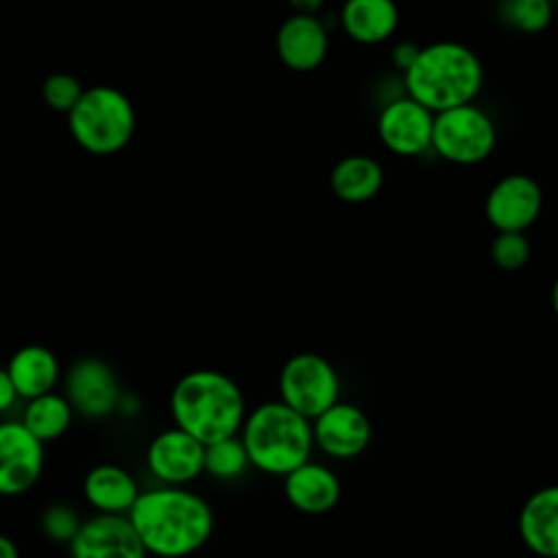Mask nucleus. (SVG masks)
I'll return each instance as SVG.
<instances>
[{
	"instance_id": "f257e3e1",
	"label": "nucleus",
	"mask_w": 558,
	"mask_h": 558,
	"mask_svg": "<svg viewBox=\"0 0 558 558\" xmlns=\"http://www.w3.org/2000/svg\"><path fill=\"white\" fill-rule=\"evenodd\" d=\"M126 517L146 554L157 558H187L203 549L214 532L209 501L185 486L140 490Z\"/></svg>"
},
{
	"instance_id": "f03ea898",
	"label": "nucleus",
	"mask_w": 558,
	"mask_h": 558,
	"mask_svg": "<svg viewBox=\"0 0 558 558\" xmlns=\"http://www.w3.org/2000/svg\"><path fill=\"white\" fill-rule=\"evenodd\" d=\"M170 414L177 427L209 445L240 432L246 416V399L227 373L196 368L174 381Z\"/></svg>"
},
{
	"instance_id": "7ed1b4c3",
	"label": "nucleus",
	"mask_w": 558,
	"mask_h": 558,
	"mask_svg": "<svg viewBox=\"0 0 558 558\" xmlns=\"http://www.w3.org/2000/svg\"><path fill=\"white\" fill-rule=\"evenodd\" d=\"M484 81L477 54L458 41H436L418 48L412 65L403 72L410 98L432 113L473 102Z\"/></svg>"
},
{
	"instance_id": "20e7f679",
	"label": "nucleus",
	"mask_w": 558,
	"mask_h": 558,
	"mask_svg": "<svg viewBox=\"0 0 558 558\" xmlns=\"http://www.w3.org/2000/svg\"><path fill=\"white\" fill-rule=\"evenodd\" d=\"M248 464L268 475H286L310 460L312 421L288 408L286 403L266 401L246 410L238 432Z\"/></svg>"
},
{
	"instance_id": "39448f33",
	"label": "nucleus",
	"mask_w": 558,
	"mask_h": 558,
	"mask_svg": "<svg viewBox=\"0 0 558 558\" xmlns=\"http://www.w3.org/2000/svg\"><path fill=\"white\" fill-rule=\"evenodd\" d=\"M68 126L74 142L87 153L113 155L133 137L135 109L131 100L111 85L87 87L68 111Z\"/></svg>"
},
{
	"instance_id": "423d86ee",
	"label": "nucleus",
	"mask_w": 558,
	"mask_h": 558,
	"mask_svg": "<svg viewBox=\"0 0 558 558\" xmlns=\"http://www.w3.org/2000/svg\"><path fill=\"white\" fill-rule=\"evenodd\" d=\"M497 131L486 111L466 102L434 113L429 148L445 161L473 166L490 157Z\"/></svg>"
},
{
	"instance_id": "0eeeda50",
	"label": "nucleus",
	"mask_w": 558,
	"mask_h": 558,
	"mask_svg": "<svg viewBox=\"0 0 558 558\" xmlns=\"http://www.w3.org/2000/svg\"><path fill=\"white\" fill-rule=\"evenodd\" d=\"M340 399L336 366L312 351L290 355L279 371V401L305 418L318 416Z\"/></svg>"
},
{
	"instance_id": "6e6552de",
	"label": "nucleus",
	"mask_w": 558,
	"mask_h": 558,
	"mask_svg": "<svg viewBox=\"0 0 558 558\" xmlns=\"http://www.w3.org/2000/svg\"><path fill=\"white\" fill-rule=\"evenodd\" d=\"M63 397L85 418H107L120 408L122 390L113 368L100 357L76 360L63 379Z\"/></svg>"
},
{
	"instance_id": "1a4fd4ad",
	"label": "nucleus",
	"mask_w": 558,
	"mask_h": 558,
	"mask_svg": "<svg viewBox=\"0 0 558 558\" xmlns=\"http://www.w3.org/2000/svg\"><path fill=\"white\" fill-rule=\"evenodd\" d=\"M44 442L22 421H0V497L28 493L44 471Z\"/></svg>"
},
{
	"instance_id": "9d476101",
	"label": "nucleus",
	"mask_w": 558,
	"mask_h": 558,
	"mask_svg": "<svg viewBox=\"0 0 558 558\" xmlns=\"http://www.w3.org/2000/svg\"><path fill=\"white\" fill-rule=\"evenodd\" d=\"M373 427L362 408L347 401H336L312 418V440L329 458L351 460L371 445Z\"/></svg>"
},
{
	"instance_id": "9b49d317",
	"label": "nucleus",
	"mask_w": 558,
	"mask_h": 558,
	"mask_svg": "<svg viewBox=\"0 0 558 558\" xmlns=\"http://www.w3.org/2000/svg\"><path fill=\"white\" fill-rule=\"evenodd\" d=\"M543 209L541 185L521 172L499 179L484 203L486 220L495 231H525Z\"/></svg>"
},
{
	"instance_id": "f8f14e48",
	"label": "nucleus",
	"mask_w": 558,
	"mask_h": 558,
	"mask_svg": "<svg viewBox=\"0 0 558 558\" xmlns=\"http://www.w3.org/2000/svg\"><path fill=\"white\" fill-rule=\"evenodd\" d=\"M70 558H146V549L137 538L126 514L98 512L81 521L72 536Z\"/></svg>"
},
{
	"instance_id": "ddd939ff",
	"label": "nucleus",
	"mask_w": 558,
	"mask_h": 558,
	"mask_svg": "<svg viewBox=\"0 0 558 558\" xmlns=\"http://www.w3.org/2000/svg\"><path fill=\"white\" fill-rule=\"evenodd\" d=\"M205 445L181 427H170L150 438L146 466L161 484L185 486L203 473Z\"/></svg>"
},
{
	"instance_id": "4468645a",
	"label": "nucleus",
	"mask_w": 558,
	"mask_h": 558,
	"mask_svg": "<svg viewBox=\"0 0 558 558\" xmlns=\"http://www.w3.org/2000/svg\"><path fill=\"white\" fill-rule=\"evenodd\" d=\"M434 113L408 94L384 105L377 118L381 144L401 157H416L429 148Z\"/></svg>"
},
{
	"instance_id": "2eb2a0df",
	"label": "nucleus",
	"mask_w": 558,
	"mask_h": 558,
	"mask_svg": "<svg viewBox=\"0 0 558 558\" xmlns=\"http://www.w3.org/2000/svg\"><path fill=\"white\" fill-rule=\"evenodd\" d=\"M329 48L325 24L316 15L292 13L277 31V54L294 72L316 70Z\"/></svg>"
},
{
	"instance_id": "dca6fc26",
	"label": "nucleus",
	"mask_w": 558,
	"mask_h": 558,
	"mask_svg": "<svg viewBox=\"0 0 558 558\" xmlns=\"http://www.w3.org/2000/svg\"><path fill=\"white\" fill-rule=\"evenodd\" d=\"M283 495L303 514H325L338 506L342 486L329 466L305 460L283 475Z\"/></svg>"
},
{
	"instance_id": "f3484780",
	"label": "nucleus",
	"mask_w": 558,
	"mask_h": 558,
	"mask_svg": "<svg viewBox=\"0 0 558 558\" xmlns=\"http://www.w3.org/2000/svg\"><path fill=\"white\" fill-rule=\"evenodd\" d=\"M517 530L523 545L538 558L558 556V488L534 490L521 506Z\"/></svg>"
},
{
	"instance_id": "a211bd4d",
	"label": "nucleus",
	"mask_w": 558,
	"mask_h": 558,
	"mask_svg": "<svg viewBox=\"0 0 558 558\" xmlns=\"http://www.w3.org/2000/svg\"><path fill=\"white\" fill-rule=\"evenodd\" d=\"M9 379L17 392V399H33L54 390L61 377V364L57 355L44 344H24L7 362Z\"/></svg>"
},
{
	"instance_id": "6ab92c4d",
	"label": "nucleus",
	"mask_w": 558,
	"mask_h": 558,
	"mask_svg": "<svg viewBox=\"0 0 558 558\" xmlns=\"http://www.w3.org/2000/svg\"><path fill=\"white\" fill-rule=\"evenodd\" d=\"M137 495L135 477L113 462L92 466L83 480V497L96 512L126 514Z\"/></svg>"
},
{
	"instance_id": "aec40b11",
	"label": "nucleus",
	"mask_w": 558,
	"mask_h": 558,
	"mask_svg": "<svg viewBox=\"0 0 558 558\" xmlns=\"http://www.w3.org/2000/svg\"><path fill=\"white\" fill-rule=\"evenodd\" d=\"M344 33L357 44H381L399 24L395 0H347L340 9Z\"/></svg>"
},
{
	"instance_id": "412c9836",
	"label": "nucleus",
	"mask_w": 558,
	"mask_h": 558,
	"mask_svg": "<svg viewBox=\"0 0 558 558\" xmlns=\"http://www.w3.org/2000/svg\"><path fill=\"white\" fill-rule=\"evenodd\" d=\"M331 192L344 203H366L384 185V170L377 159L368 155L342 157L329 177Z\"/></svg>"
},
{
	"instance_id": "4be33fe9",
	"label": "nucleus",
	"mask_w": 558,
	"mask_h": 558,
	"mask_svg": "<svg viewBox=\"0 0 558 558\" xmlns=\"http://www.w3.org/2000/svg\"><path fill=\"white\" fill-rule=\"evenodd\" d=\"M72 418L74 410L70 401L54 390L28 399L22 412V425L44 445L61 438L70 429Z\"/></svg>"
},
{
	"instance_id": "5701e85b",
	"label": "nucleus",
	"mask_w": 558,
	"mask_h": 558,
	"mask_svg": "<svg viewBox=\"0 0 558 558\" xmlns=\"http://www.w3.org/2000/svg\"><path fill=\"white\" fill-rule=\"evenodd\" d=\"M248 466L251 464L238 434L205 445L203 473L216 480H238Z\"/></svg>"
},
{
	"instance_id": "b1692460",
	"label": "nucleus",
	"mask_w": 558,
	"mask_h": 558,
	"mask_svg": "<svg viewBox=\"0 0 558 558\" xmlns=\"http://www.w3.org/2000/svg\"><path fill=\"white\" fill-rule=\"evenodd\" d=\"M499 15L521 33H541L554 15V0H499Z\"/></svg>"
},
{
	"instance_id": "393cba45",
	"label": "nucleus",
	"mask_w": 558,
	"mask_h": 558,
	"mask_svg": "<svg viewBox=\"0 0 558 558\" xmlns=\"http://www.w3.org/2000/svg\"><path fill=\"white\" fill-rule=\"evenodd\" d=\"M490 257L499 270L517 272L530 259V242L523 231H497L490 242Z\"/></svg>"
},
{
	"instance_id": "a878e982",
	"label": "nucleus",
	"mask_w": 558,
	"mask_h": 558,
	"mask_svg": "<svg viewBox=\"0 0 558 558\" xmlns=\"http://www.w3.org/2000/svg\"><path fill=\"white\" fill-rule=\"evenodd\" d=\"M83 94V85L68 72H54L41 83V98L52 111L68 113Z\"/></svg>"
},
{
	"instance_id": "bb28decb",
	"label": "nucleus",
	"mask_w": 558,
	"mask_h": 558,
	"mask_svg": "<svg viewBox=\"0 0 558 558\" xmlns=\"http://www.w3.org/2000/svg\"><path fill=\"white\" fill-rule=\"evenodd\" d=\"M81 525L76 510L68 504H50L41 510L39 527L46 538L54 543H70Z\"/></svg>"
},
{
	"instance_id": "cd10ccee",
	"label": "nucleus",
	"mask_w": 558,
	"mask_h": 558,
	"mask_svg": "<svg viewBox=\"0 0 558 558\" xmlns=\"http://www.w3.org/2000/svg\"><path fill=\"white\" fill-rule=\"evenodd\" d=\"M416 52H418V46L412 44V41H401V44H397V46L392 48V63H395V68H399L401 72H405V70L412 65Z\"/></svg>"
},
{
	"instance_id": "c85d7f7f",
	"label": "nucleus",
	"mask_w": 558,
	"mask_h": 558,
	"mask_svg": "<svg viewBox=\"0 0 558 558\" xmlns=\"http://www.w3.org/2000/svg\"><path fill=\"white\" fill-rule=\"evenodd\" d=\"M15 401H17V392H15V388H13L11 379H9L7 368L0 366V414L7 412L9 408H13Z\"/></svg>"
},
{
	"instance_id": "c756f323",
	"label": "nucleus",
	"mask_w": 558,
	"mask_h": 558,
	"mask_svg": "<svg viewBox=\"0 0 558 558\" xmlns=\"http://www.w3.org/2000/svg\"><path fill=\"white\" fill-rule=\"evenodd\" d=\"M325 0H288V4L294 9V13L316 15V11L323 7Z\"/></svg>"
},
{
	"instance_id": "7c9ffc66",
	"label": "nucleus",
	"mask_w": 558,
	"mask_h": 558,
	"mask_svg": "<svg viewBox=\"0 0 558 558\" xmlns=\"http://www.w3.org/2000/svg\"><path fill=\"white\" fill-rule=\"evenodd\" d=\"M0 558H20V549L13 538L7 534H0Z\"/></svg>"
}]
</instances>
